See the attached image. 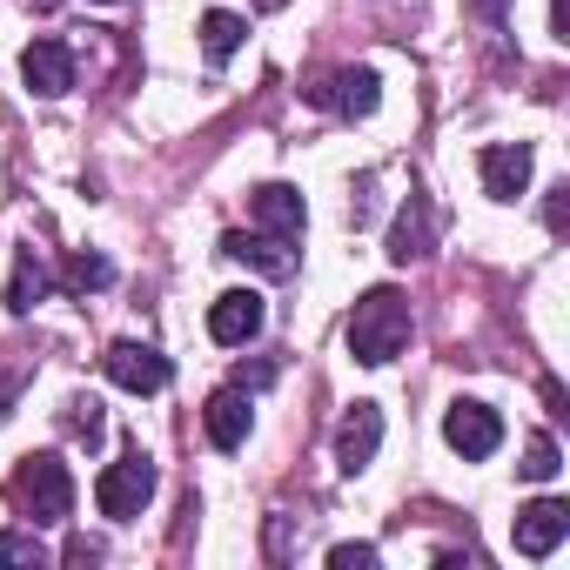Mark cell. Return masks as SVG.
Listing matches in <instances>:
<instances>
[{
    "label": "cell",
    "mask_w": 570,
    "mask_h": 570,
    "mask_svg": "<svg viewBox=\"0 0 570 570\" xmlns=\"http://www.w3.org/2000/svg\"><path fill=\"white\" fill-rule=\"evenodd\" d=\"M483 188H490L497 202H517V195L530 188V148H523V141H490V148H483Z\"/></svg>",
    "instance_id": "obj_10"
},
{
    "label": "cell",
    "mask_w": 570,
    "mask_h": 570,
    "mask_svg": "<svg viewBox=\"0 0 570 570\" xmlns=\"http://www.w3.org/2000/svg\"><path fill=\"white\" fill-rule=\"evenodd\" d=\"M68 282H75V289L88 296V289H108V282H115V268H108V255H75V262H68Z\"/></svg>",
    "instance_id": "obj_20"
},
{
    "label": "cell",
    "mask_w": 570,
    "mask_h": 570,
    "mask_svg": "<svg viewBox=\"0 0 570 570\" xmlns=\"http://www.w3.org/2000/svg\"><path fill=\"white\" fill-rule=\"evenodd\" d=\"M517 470H523L530 483H550V476L563 470V450H557L550 436H530V450H523V463H517Z\"/></svg>",
    "instance_id": "obj_19"
},
{
    "label": "cell",
    "mask_w": 570,
    "mask_h": 570,
    "mask_svg": "<svg viewBox=\"0 0 570 570\" xmlns=\"http://www.w3.org/2000/svg\"><path fill=\"white\" fill-rule=\"evenodd\" d=\"M262 296L255 289H222L215 296V309H208V336L222 343V350H242V343H255L262 336Z\"/></svg>",
    "instance_id": "obj_6"
},
{
    "label": "cell",
    "mask_w": 570,
    "mask_h": 570,
    "mask_svg": "<svg viewBox=\"0 0 570 570\" xmlns=\"http://www.w3.org/2000/svg\"><path fill=\"white\" fill-rule=\"evenodd\" d=\"M21 75H28V88H35V95H48V101H55V95H68V88H75V55H68L61 41H35V48L21 55Z\"/></svg>",
    "instance_id": "obj_12"
},
{
    "label": "cell",
    "mask_w": 570,
    "mask_h": 570,
    "mask_svg": "<svg viewBox=\"0 0 570 570\" xmlns=\"http://www.w3.org/2000/svg\"><path fill=\"white\" fill-rule=\"evenodd\" d=\"M510 537H517V550H523V557H550V550L570 537V503H557V497L523 503V510H517V523H510Z\"/></svg>",
    "instance_id": "obj_7"
},
{
    "label": "cell",
    "mask_w": 570,
    "mask_h": 570,
    "mask_svg": "<svg viewBox=\"0 0 570 570\" xmlns=\"http://www.w3.org/2000/svg\"><path fill=\"white\" fill-rule=\"evenodd\" d=\"M416 255H430V202L423 195H410V208L390 228V262H416Z\"/></svg>",
    "instance_id": "obj_15"
},
{
    "label": "cell",
    "mask_w": 570,
    "mask_h": 570,
    "mask_svg": "<svg viewBox=\"0 0 570 570\" xmlns=\"http://www.w3.org/2000/svg\"><path fill=\"white\" fill-rule=\"evenodd\" d=\"M242 41H248V21H242V14H228V8H208V14H202V55H208L215 68H222Z\"/></svg>",
    "instance_id": "obj_16"
},
{
    "label": "cell",
    "mask_w": 570,
    "mask_h": 570,
    "mask_svg": "<svg viewBox=\"0 0 570 570\" xmlns=\"http://www.w3.org/2000/svg\"><path fill=\"white\" fill-rule=\"evenodd\" d=\"M248 208H255V222H262L268 235H282V242H296V235H303V195H296V188L268 181V188L248 195Z\"/></svg>",
    "instance_id": "obj_13"
},
{
    "label": "cell",
    "mask_w": 570,
    "mask_h": 570,
    "mask_svg": "<svg viewBox=\"0 0 570 570\" xmlns=\"http://www.w3.org/2000/svg\"><path fill=\"white\" fill-rule=\"evenodd\" d=\"M330 563H336V570H370V563H376V543H336Z\"/></svg>",
    "instance_id": "obj_22"
},
{
    "label": "cell",
    "mask_w": 570,
    "mask_h": 570,
    "mask_svg": "<svg viewBox=\"0 0 570 570\" xmlns=\"http://www.w3.org/2000/svg\"><path fill=\"white\" fill-rule=\"evenodd\" d=\"M41 296H48V268H41V255H35V248H21V255H14V289H8V309H14V316H28Z\"/></svg>",
    "instance_id": "obj_17"
},
{
    "label": "cell",
    "mask_w": 570,
    "mask_h": 570,
    "mask_svg": "<svg viewBox=\"0 0 570 570\" xmlns=\"http://www.w3.org/2000/svg\"><path fill=\"white\" fill-rule=\"evenodd\" d=\"M95 557H101V543H88V537L68 543V563H95Z\"/></svg>",
    "instance_id": "obj_24"
},
{
    "label": "cell",
    "mask_w": 570,
    "mask_h": 570,
    "mask_svg": "<svg viewBox=\"0 0 570 570\" xmlns=\"http://www.w3.org/2000/svg\"><path fill=\"white\" fill-rule=\"evenodd\" d=\"M443 436H450V450L456 456H470V463H483V456H497V443H503V416L490 410V403H450V416H443Z\"/></svg>",
    "instance_id": "obj_5"
},
{
    "label": "cell",
    "mask_w": 570,
    "mask_h": 570,
    "mask_svg": "<svg viewBox=\"0 0 570 570\" xmlns=\"http://www.w3.org/2000/svg\"><path fill=\"white\" fill-rule=\"evenodd\" d=\"M108 376L121 383V390H135V396H155V390H168V356L155 350V343H115L108 350Z\"/></svg>",
    "instance_id": "obj_8"
},
{
    "label": "cell",
    "mask_w": 570,
    "mask_h": 570,
    "mask_svg": "<svg viewBox=\"0 0 570 570\" xmlns=\"http://www.w3.org/2000/svg\"><path fill=\"white\" fill-rule=\"evenodd\" d=\"M202 423H208V443H215V450H242V443H248V423H255L248 390H215Z\"/></svg>",
    "instance_id": "obj_11"
},
{
    "label": "cell",
    "mask_w": 570,
    "mask_h": 570,
    "mask_svg": "<svg viewBox=\"0 0 570 570\" xmlns=\"http://www.w3.org/2000/svg\"><path fill=\"white\" fill-rule=\"evenodd\" d=\"M403 343H410V303L396 289H370L350 309V356L370 363V370H383V363L403 356Z\"/></svg>",
    "instance_id": "obj_1"
},
{
    "label": "cell",
    "mask_w": 570,
    "mask_h": 570,
    "mask_svg": "<svg viewBox=\"0 0 570 570\" xmlns=\"http://www.w3.org/2000/svg\"><path fill=\"white\" fill-rule=\"evenodd\" d=\"M222 255L255 262L262 275H296V248L282 242V235H222Z\"/></svg>",
    "instance_id": "obj_14"
},
{
    "label": "cell",
    "mask_w": 570,
    "mask_h": 570,
    "mask_svg": "<svg viewBox=\"0 0 570 570\" xmlns=\"http://www.w3.org/2000/svg\"><path fill=\"white\" fill-rule=\"evenodd\" d=\"M68 410H75V416H68V423H75V436L95 450V443H101V403L88 396V403H68Z\"/></svg>",
    "instance_id": "obj_21"
},
{
    "label": "cell",
    "mask_w": 570,
    "mask_h": 570,
    "mask_svg": "<svg viewBox=\"0 0 570 570\" xmlns=\"http://www.w3.org/2000/svg\"><path fill=\"white\" fill-rule=\"evenodd\" d=\"M309 101L316 108H336V115H376V101H383V81H376V68H330V75H316L309 81Z\"/></svg>",
    "instance_id": "obj_4"
},
{
    "label": "cell",
    "mask_w": 570,
    "mask_h": 570,
    "mask_svg": "<svg viewBox=\"0 0 570 570\" xmlns=\"http://www.w3.org/2000/svg\"><path fill=\"white\" fill-rule=\"evenodd\" d=\"M148 497H155V463H148L141 450H128L121 463H108L101 483H95V503H101V517H115V523H135V517L148 510Z\"/></svg>",
    "instance_id": "obj_3"
},
{
    "label": "cell",
    "mask_w": 570,
    "mask_h": 570,
    "mask_svg": "<svg viewBox=\"0 0 570 570\" xmlns=\"http://www.w3.org/2000/svg\"><path fill=\"white\" fill-rule=\"evenodd\" d=\"M101 8H115V0H101Z\"/></svg>",
    "instance_id": "obj_25"
},
{
    "label": "cell",
    "mask_w": 570,
    "mask_h": 570,
    "mask_svg": "<svg viewBox=\"0 0 570 570\" xmlns=\"http://www.w3.org/2000/svg\"><path fill=\"white\" fill-rule=\"evenodd\" d=\"M376 443H383V410H376V403H356V410L343 416V430H336V463L356 476V470L376 463Z\"/></svg>",
    "instance_id": "obj_9"
},
{
    "label": "cell",
    "mask_w": 570,
    "mask_h": 570,
    "mask_svg": "<svg viewBox=\"0 0 570 570\" xmlns=\"http://www.w3.org/2000/svg\"><path fill=\"white\" fill-rule=\"evenodd\" d=\"M550 35L570 41V0H550Z\"/></svg>",
    "instance_id": "obj_23"
},
{
    "label": "cell",
    "mask_w": 570,
    "mask_h": 570,
    "mask_svg": "<svg viewBox=\"0 0 570 570\" xmlns=\"http://www.w3.org/2000/svg\"><path fill=\"white\" fill-rule=\"evenodd\" d=\"M8 563L41 570V563H48V543H41L35 530H0V570H8Z\"/></svg>",
    "instance_id": "obj_18"
},
{
    "label": "cell",
    "mask_w": 570,
    "mask_h": 570,
    "mask_svg": "<svg viewBox=\"0 0 570 570\" xmlns=\"http://www.w3.org/2000/svg\"><path fill=\"white\" fill-rule=\"evenodd\" d=\"M14 503L28 510V523H68V510H75V470L55 456V450H41V456H21V470H14Z\"/></svg>",
    "instance_id": "obj_2"
}]
</instances>
